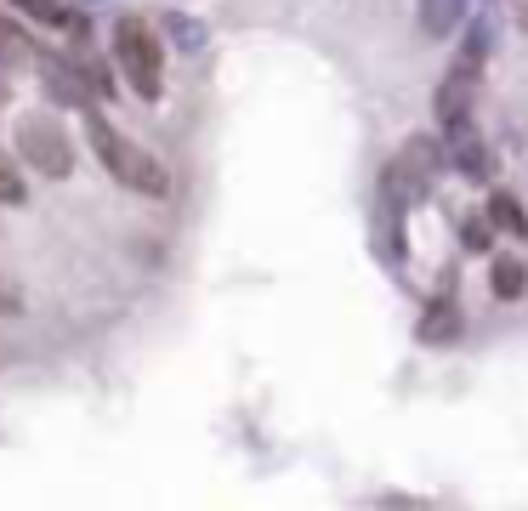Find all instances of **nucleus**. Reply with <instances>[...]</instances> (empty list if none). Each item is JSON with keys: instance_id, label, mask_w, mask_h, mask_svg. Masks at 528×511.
<instances>
[{"instance_id": "obj_1", "label": "nucleus", "mask_w": 528, "mask_h": 511, "mask_svg": "<svg viewBox=\"0 0 528 511\" xmlns=\"http://www.w3.org/2000/svg\"><path fill=\"white\" fill-rule=\"evenodd\" d=\"M86 131H91V148H97V159L108 165V177H114V182H125L131 194H148V199H165V194H171L165 165H159L148 148H137L131 137H120V131H114L97 108H86Z\"/></svg>"}, {"instance_id": "obj_2", "label": "nucleus", "mask_w": 528, "mask_h": 511, "mask_svg": "<svg viewBox=\"0 0 528 511\" xmlns=\"http://www.w3.org/2000/svg\"><path fill=\"white\" fill-rule=\"evenodd\" d=\"M114 63H120L125 86L137 91V97L154 103L159 91H165V46H159V35L142 18L114 23Z\"/></svg>"}, {"instance_id": "obj_3", "label": "nucleus", "mask_w": 528, "mask_h": 511, "mask_svg": "<svg viewBox=\"0 0 528 511\" xmlns=\"http://www.w3.org/2000/svg\"><path fill=\"white\" fill-rule=\"evenodd\" d=\"M12 137H18V159L35 177H69L74 171V142L52 114H23Z\"/></svg>"}, {"instance_id": "obj_4", "label": "nucleus", "mask_w": 528, "mask_h": 511, "mask_svg": "<svg viewBox=\"0 0 528 511\" xmlns=\"http://www.w3.org/2000/svg\"><path fill=\"white\" fill-rule=\"evenodd\" d=\"M443 171V148L432 137H409L398 148V159L387 165V177H381V194L398 199V205H415V199L432 194V182Z\"/></svg>"}, {"instance_id": "obj_5", "label": "nucleus", "mask_w": 528, "mask_h": 511, "mask_svg": "<svg viewBox=\"0 0 528 511\" xmlns=\"http://www.w3.org/2000/svg\"><path fill=\"white\" fill-rule=\"evenodd\" d=\"M35 63H40V80H46V91H52L57 103H69V108H91V97H97V91H91V80L80 74V63H74V57L63 63V57H46V52H40Z\"/></svg>"}, {"instance_id": "obj_6", "label": "nucleus", "mask_w": 528, "mask_h": 511, "mask_svg": "<svg viewBox=\"0 0 528 511\" xmlns=\"http://www.w3.org/2000/svg\"><path fill=\"white\" fill-rule=\"evenodd\" d=\"M460 330H466V318H460V307H455V296L443 290V296H432V307L421 313V347H455L460 341Z\"/></svg>"}, {"instance_id": "obj_7", "label": "nucleus", "mask_w": 528, "mask_h": 511, "mask_svg": "<svg viewBox=\"0 0 528 511\" xmlns=\"http://www.w3.org/2000/svg\"><path fill=\"white\" fill-rule=\"evenodd\" d=\"M466 114H472V69L460 63V69L443 80V91H438V120L455 131V125H466Z\"/></svg>"}, {"instance_id": "obj_8", "label": "nucleus", "mask_w": 528, "mask_h": 511, "mask_svg": "<svg viewBox=\"0 0 528 511\" xmlns=\"http://www.w3.org/2000/svg\"><path fill=\"white\" fill-rule=\"evenodd\" d=\"M489 290H494L500 301H517V296L528 290V267L511 262V256H500V262L489 267Z\"/></svg>"}, {"instance_id": "obj_9", "label": "nucleus", "mask_w": 528, "mask_h": 511, "mask_svg": "<svg viewBox=\"0 0 528 511\" xmlns=\"http://www.w3.org/2000/svg\"><path fill=\"white\" fill-rule=\"evenodd\" d=\"M460 12H466V0H421V29L432 40H443L460 23Z\"/></svg>"}, {"instance_id": "obj_10", "label": "nucleus", "mask_w": 528, "mask_h": 511, "mask_svg": "<svg viewBox=\"0 0 528 511\" xmlns=\"http://www.w3.org/2000/svg\"><path fill=\"white\" fill-rule=\"evenodd\" d=\"M494 222V233H511V239H523L528 233V216H523V205L511 194H489V211H483Z\"/></svg>"}, {"instance_id": "obj_11", "label": "nucleus", "mask_w": 528, "mask_h": 511, "mask_svg": "<svg viewBox=\"0 0 528 511\" xmlns=\"http://www.w3.org/2000/svg\"><path fill=\"white\" fill-rule=\"evenodd\" d=\"M0 63H12V69H18V63H35L29 35H23L18 23H6V18H0Z\"/></svg>"}, {"instance_id": "obj_12", "label": "nucleus", "mask_w": 528, "mask_h": 511, "mask_svg": "<svg viewBox=\"0 0 528 511\" xmlns=\"http://www.w3.org/2000/svg\"><path fill=\"white\" fill-rule=\"evenodd\" d=\"M455 165L472 171V177H483V142L472 137V125H455Z\"/></svg>"}, {"instance_id": "obj_13", "label": "nucleus", "mask_w": 528, "mask_h": 511, "mask_svg": "<svg viewBox=\"0 0 528 511\" xmlns=\"http://www.w3.org/2000/svg\"><path fill=\"white\" fill-rule=\"evenodd\" d=\"M460 245L466 250H489L494 245V222L489 216H466V222H460Z\"/></svg>"}, {"instance_id": "obj_14", "label": "nucleus", "mask_w": 528, "mask_h": 511, "mask_svg": "<svg viewBox=\"0 0 528 511\" xmlns=\"http://www.w3.org/2000/svg\"><path fill=\"white\" fill-rule=\"evenodd\" d=\"M23 194H29V188H23L18 165H12V159L0 154V205H23Z\"/></svg>"}, {"instance_id": "obj_15", "label": "nucleus", "mask_w": 528, "mask_h": 511, "mask_svg": "<svg viewBox=\"0 0 528 511\" xmlns=\"http://www.w3.org/2000/svg\"><path fill=\"white\" fill-rule=\"evenodd\" d=\"M23 12H35V18H46V23H69V6L63 0H18Z\"/></svg>"}, {"instance_id": "obj_16", "label": "nucleus", "mask_w": 528, "mask_h": 511, "mask_svg": "<svg viewBox=\"0 0 528 511\" xmlns=\"http://www.w3.org/2000/svg\"><path fill=\"white\" fill-rule=\"evenodd\" d=\"M171 35L182 40V52H199V46H205V29H199V23H188V18H171Z\"/></svg>"}]
</instances>
